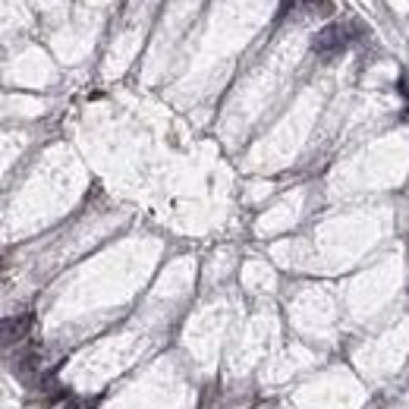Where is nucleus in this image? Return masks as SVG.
Instances as JSON below:
<instances>
[{"mask_svg": "<svg viewBox=\"0 0 409 409\" xmlns=\"http://www.w3.org/2000/svg\"><path fill=\"white\" fill-rule=\"evenodd\" d=\"M296 7V0H280V10H277V19H284L286 13H290V10Z\"/></svg>", "mask_w": 409, "mask_h": 409, "instance_id": "nucleus-5", "label": "nucleus"}, {"mask_svg": "<svg viewBox=\"0 0 409 409\" xmlns=\"http://www.w3.org/2000/svg\"><path fill=\"white\" fill-rule=\"evenodd\" d=\"M302 10H308L312 16H331L334 13V0H302Z\"/></svg>", "mask_w": 409, "mask_h": 409, "instance_id": "nucleus-3", "label": "nucleus"}, {"mask_svg": "<svg viewBox=\"0 0 409 409\" xmlns=\"http://www.w3.org/2000/svg\"><path fill=\"white\" fill-rule=\"evenodd\" d=\"M32 324H35V315L32 312L19 315V318H7V321H3V343H7V347L22 343L28 337V331H32Z\"/></svg>", "mask_w": 409, "mask_h": 409, "instance_id": "nucleus-2", "label": "nucleus"}, {"mask_svg": "<svg viewBox=\"0 0 409 409\" xmlns=\"http://www.w3.org/2000/svg\"><path fill=\"white\" fill-rule=\"evenodd\" d=\"M98 400H101V397H85V400H69V403H63V409H95V406H98Z\"/></svg>", "mask_w": 409, "mask_h": 409, "instance_id": "nucleus-4", "label": "nucleus"}, {"mask_svg": "<svg viewBox=\"0 0 409 409\" xmlns=\"http://www.w3.org/2000/svg\"><path fill=\"white\" fill-rule=\"evenodd\" d=\"M349 26H343V22H331V26H324L318 35L312 38V51L321 57V60H334L337 54H343L349 44Z\"/></svg>", "mask_w": 409, "mask_h": 409, "instance_id": "nucleus-1", "label": "nucleus"}]
</instances>
